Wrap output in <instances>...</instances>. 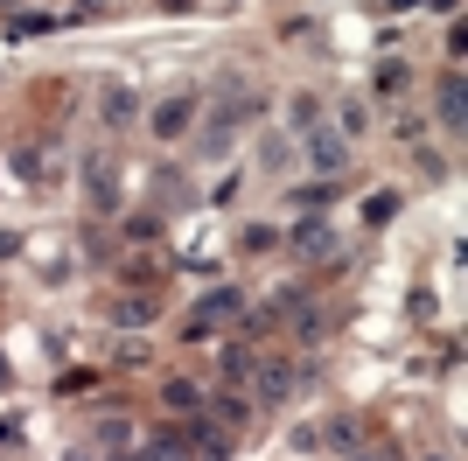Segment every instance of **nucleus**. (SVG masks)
Segmentation results:
<instances>
[{
	"label": "nucleus",
	"mask_w": 468,
	"mask_h": 461,
	"mask_svg": "<svg viewBox=\"0 0 468 461\" xmlns=\"http://www.w3.org/2000/svg\"><path fill=\"white\" fill-rule=\"evenodd\" d=\"M391 7H420V0H391ZM433 7H441V15H454V7H462V0H433Z\"/></svg>",
	"instance_id": "nucleus-30"
},
{
	"label": "nucleus",
	"mask_w": 468,
	"mask_h": 461,
	"mask_svg": "<svg viewBox=\"0 0 468 461\" xmlns=\"http://www.w3.org/2000/svg\"><path fill=\"white\" fill-rule=\"evenodd\" d=\"M301 140H308V161H314V175L343 182V168H350V140H343V134H329V126H314V134H301Z\"/></svg>",
	"instance_id": "nucleus-4"
},
{
	"label": "nucleus",
	"mask_w": 468,
	"mask_h": 461,
	"mask_svg": "<svg viewBox=\"0 0 468 461\" xmlns=\"http://www.w3.org/2000/svg\"><path fill=\"white\" fill-rule=\"evenodd\" d=\"M126 238H133V245H154V238H161V217H133V224H126Z\"/></svg>",
	"instance_id": "nucleus-28"
},
{
	"label": "nucleus",
	"mask_w": 468,
	"mask_h": 461,
	"mask_svg": "<svg viewBox=\"0 0 468 461\" xmlns=\"http://www.w3.org/2000/svg\"><path fill=\"white\" fill-rule=\"evenodd\" d=\"M182 441L196 447V461H231V426L203 420V413H189V426H182Z\"/></svg>",
	"instance_id": "nucleus-5"
},
{
	"label": "nucleus",
	"mask_w": 468,
	"mask_h": 461,
	"mask_svg": "<svg viewBox=\"0 0 468 461\" xmlns=\"http://www.w3.org/2000/svg\"><path fill=\"white\" fill-rule=\"evenodd\" d=\"M217 364H224V378H231V384H245L259 370V357H252V343H224V349H217Z\"/></svg>",
	"instance_id": "nucleus-18"
},
{
	"label": "nucleus",
	"mask_w": 468,
	"mask_h": 461,
	"mask_svg": "<svg viewBox=\"0 0 468 461\" xmlns=\"http://www.w3.org/2000/svg\"><path fill=\"white\" fill-rule=\"evenodd\" d=\"M203 405H210V420H224L231 434L252 420V399H245V391H217V399H203Z\"/></svg>",
	"instance_id": "nucleus-16"
},
{
	"label": "nucleus",
	"mask_w": 468,
	"mask_h": 461,
	"mask_svg": "<svg viewBox=\"0 0 468 461\" xmlns=\"http://www.w3.org/2000/svg\"><path fill=\"white\" fill-rule=\"evenodd\" d=\"M98 447H105V455H126V447H133V426L126 420H98Z\"/></svg>",
	"instance_id": "nucleus-22"
},
{
	"label": "nucleus",
	"mask_w": 468,
	"mask_h": 461,
	"mask_svg": "<svg viewBox=\"0 0 468 461\" xmlns=\"http://www.w3.org/2000/svg\"><path fill=\"white\" fill-rule=\"evenodd\" d=\"M406 77H412L406 63H378V77H371V91H378V98H399V91H406Z\"/></svg>",
	"instance_id": "nucleus-23"
},
{
	"label": "nucleus",
	"mask_w": 468,
	"mask_h": 461,
	"mask_svg": "<svg viewBox=\"0 0 468 461\" xmlns=\"http://www.w3.org/2000/svg\"><path fill=\"white\" fill-rule=\"evenodd\" d=\"M391 217H399V196H391V189H371V196H364V224H391Z\"/></svg>",
	"instance_id": "nucleus-24"
},
{
	"label": "nucleus",
	"mask_w": 468,
	"mask_h": 461,
	"mask_svg": "<svg viewBox=\"0 0 468 461\" xmlns=\"http://www.w3.org/2000/svg\"><path fill=\"white\" fill-rule=\"evenodd\" d=\"M49 28H63V21H57V15H7V36H15V42L49 36Z\"/></svg>",
	"instance_id": "nucleus-20"
},
{
	"label": "nucleus",
	"mask_w": 468,
	"mask_h": 461,
	"mask_svg": "<svg viewBox=\"0 0 468 461\" xmlns=\"http://www.w3.org/2000/svg\"><path fill=\"white\" fill-rule=\"evenodd\" d=\"M203 384L196 378H161V413H176V420H189V413H203Z\"/></svg>",
	"instance_id": "nucleus-10"
},
{
	"label": "nucleus",
	"mask_w": 468,
	"mask_h": 461,
	"mask_svg": "<svg viewBox=\"0 0 468 461\" xmlns=\"http://www.w3.org/2000/svg\"><path fill=\"white\" fill-rule=\"evenodd\" d=\"M335 196H343V182H308V189H293V203H301V210H322Z\"/></svg>",
	"instance_id": "nucleus-25"
},
{
	"label": "nucleus",
	"mask_w": 468,
	"mask_h": 461,
	"mask_svg": "<svg viewBox=\"0 0 468 461\" xmlns=\"http://www.w3.org/2000/svg\"><path fill=\"white\" fill-rule=\"evenodd\" d=\"M314 441L329 447V455H356V447H364V420H356V413H335V420L322 426Z\"/></svg>",
	"instance_id": "nucleus-11"
},
{
	"label": "nucleus",
	"mask_w": 468,
	"mask_h": 461,
	"mask_svg": "<svg viewBox=\"0 0 468 461\" xmlns=\"http://www.w3.org/2000/svg\"><path fill=\"white\" fill-rule=\"evenodd\" d=\"M287 391H293V370H287V364H259V370H252V405H266V413H273V405H287Z\"/></svg>",
	"instance_id": "nucleus-8"
},
{
	"label": "nucleus",
	"mask_w": 468,
	"mask_h": 461,
	"mask_svg": "<svg viewBox=\"0 0 468 461\" xmlns=\"http://www.w3.org/2000/svg\"><path fill=\"white\" fill-rule=\"evenodd\" d=\"M98 7H105V0H78V15H98Z\"/></svg>",
	"instance_id": "nucleus-34"
},
{
	"label": "nucleus",
	"mask_w": 468,
	"mask_h": 461,
	"mask_svg": "<svg viewBox=\"0 0 468 461\" xmlns=\"http://www.w3.org/2000/svg\"><path fill=\"white\" fill-rule=\"evenodd\" d=\"M433 119H441V134H462V126H468V84H462V63H448V70H441Z\"/></svg>",
	"instance_id": "nucleus-3"
},
{
	"label": "nucleus",
	"mask_w": 468,
	"mask_h": 461,
	"mask_svg": "<svg viewBox=\"0 0 468 461\" xmlns=\"http://www.w3.org/2000/svg\"><path fill=\"white\" fill-rule=\"evenodd\" d=\"M259 161H266V175H280V168L293 161V147H287V140H266V147H259Z\"/></svg>",
	"instance_id": "nucleus-27"
},
{
	"label": "nucleus",
	"mask_w": 468,
	"mask_h": 461,
	"mask_svg": "<svg viewBox=\"0 0 468 461\" xmlns=\"http://www.w3.org/2000/svg\"><path fill=\"white\" fill-rule=\"evenodd\" d=\"M84 196H91V210H112L119 203V168L98 154V161H84Z\"/></svg>",
	"instance_id": "nucleus-9"
},
{
	"label": "nucleus",
	"mask_w": 468,
	"mask_h": 461,
	"mask_svg": "<svg viewBox=\"0 0 468 461\" xmlns=\"http://www.w3.org/2000/svg\"><path fill=\"white\" fill-rule=\"evenodd\" d=\"M350 461H391V455H385V447H356Z\"/></svg>",
	"instance_id": "nucleus-31"
},
{
	"label": "nucleus",
	"mask_w": 468,
	"mask_h": 461,
	"mask_svg": "<svg viewBox=\"0 0 468 461\" xmlns=\"http://www.w3.org/2000/svg\"><path fill=\"white\" fill-rule=\"evenodd\" d=\"M7 384H15V370H7V357H0V391H7Z\"/></svg>",
	"instance_id": "nucleus-33"
},
{
	"label": "nucleus",
	"mask_w": 468,
	"mask_h": 461,
	"mask_svg": "<svg viewBox=\"0 0 468 461\" xmlns=\"http://www.w3.org/2000/svg\"><path fill=\"white\" fill-rule=\"evenodd\" d=\"M21 252V230H0V259H15Z\"/></svg>",
	"instance_id": "nucleus-29"
},
{
	"label": "nucleus",
	"mask_w": 468,
	"mask_h": 461,
	"mask_svg": "<svg viewBox=\"0 0 468 461\" xmlns=\"http://www.w3.org/2000/svg\"><path fill=\"white\" fill-rule=\"evenodd\" d=\"M245 307V287H210L203 301H196V322H224V315H238Z\"/></svg>",
	"instance_id": "nucleus-13"
},
{
	"label": "nucleus",
	"mask_w": 468,
	"mask_h": 461,
	"mask_svg": "<svg viewBox=\"0 0 468 461\" xmlns=\"http://www.w3.org/2000/svg\"><path fill=\"white\" fill-rule=\"evenodd\" d=\"M161 7H168V15H189V7H196V0H161Z\"/></svg>",
	"instance_id": "nucleus-32"
},
{
	"label": "nucleus",
	"mask_w": 468,
	"mask_h": 461,
	"mask_svg": "<svg viewBox=\"0 0 468 461\" xmlns=\"http://www.w3.org/2000/svg\"><path fill=\"white\" fill-rule=\"evenodd\" d=\"M433 461H448V455H433Z\"/></svg>",
	"instance_id": "nucleus-36"
},
{
	"label": "nucleus",
	"mask_w": 468,
	"mask_h": 461,
	"mask_svg": "<svg viewBox=\"0 0 468 461\" xmlns=\"http://www.w3.org/2000/svg\"><path fill=\"white\" fill-rule=\"evenodd\" d=\"M98 119H105V134L140 126V91H133V84H105V91H98Z\"/></svg>",
	"instance_id": "nucleus-6"
},
{
	"label": "nucleus",
	"mask_w": 468,
	"mask_h": 461,
	"mask_svg": "<svg viewBox=\"0 0 468 461\" xmlns=\"http://www.w3.org/2000/svg\"><path fill=\"white\" fill-rule=\"evenodd\" d=\"M154 196H161V203H168V210H182V203H196V196H189V182H182V168H161Z\"/></svg>",
	"instance_id": "nucleus-21"
},
{
	"label": "nucleus",
	"mask_w": 468,
	"mask_h": 461,
	"mask_svg": "<svg viewBox=\"0 0 468 461\" xmlns=\"http://www.w3.org/2000/svg\"><path fill=\"white\" fill-rule=\"evenodd\" d=\"M273 245H280L273 224H245V230H238V252H273Z\"/></svg>",
	"instance_id": "nucleus-26"
},
{
	"label": "nucleus",
	"mask_w": 468,
	"mask_h": 461,
	"mask_svg": "<svg viewBox=\"0 0 468 461\" xmlns=\"http://www.w3.org/2000/svg\"><path fill=\"white\" fill-rule=\"evenodd\" d=\"M196 113H203V91H168L154 113H147V126H154V140H182L196 126Z\"/></svg>",
	"instance_id": "nucleus-2"
},
{
	"label": "nucleus",
	"mask_w": 468,
	"mask_h": 461,
	"mask_svg": "<svg viewBox=\"0 0 468 461\" xmlns=\"http://www.w3.org/2000/svg\"><path fill=\"white\" fill-rule=\"evenodd\" d=\"M280 245H287L293 259L322 266V259H335V252H343V238H335V224H329V217H301L293 230H280Z\"/></svg>",
	"instance_id": "nucleus-1"
},
{
	"label": "nucleus",
	"mask_w": 468,
	"mask_h": 461,
	"mask_svg": "<svg viewBox=\"0 0 468 461\" xmlns=\"http://www.w3.org/2000/svg\"><path fill=\"white\" fill-rule=\"evenodd\" d=\"M287 126H293V134H314V126H329V119H322V98H314V91H293V98H287Z\"/></svg>",
	"instance_id": "nucleus-15"
},
{
	"label": "nucleus",
	"mask_w": 468,
	"mask_h": 461,
	"mask_svg": "<svg viewBox=\"0 0 468 461\" xmlns=\"http://www.w3.org/2000/svg\"><path fill=\"white\" fill-rule=\"evenodd\" d=\"M133 455L140 461H182V455H189V441H182V426H161L154 441H140Z\"/></svg>",
	"instance_id": "nucleus-14"
},
{
	"label": "nucleus",
	"mask_w": 468,
	"mask_h": 461,
	"mask_svg": "<svg viewBox=\"0 0 468 461\" xmlns=\"http://www.w3.org/2000/svg\"><path fill=\"white\" fill-rule=\"evenodd\" d=\"M224 7H245V0H224Z\"/></svg>",
	"instance_id": "nucleus-35"
},
{
	"label": "nucleus",
	"mask_w": 468,
	"mask_h": 461,
	"mask_svg": "<svg viewBox=\"0 0 468 461\" xmlns=\"http://www.w3.org/2000/svg\"><path fill=\"white\" fill-rule=\"evenodd\" d=\"M154 315H161L154 294H119V301H105V322H112V328H147Z\"/></svg>",
	"instance_id": "nucleus-7"
},
{
	"label": "nucleus",
	"mask_w": 468,
	"mask_h": 461,
	"mask_svg": "<svg viewBox=\"0 0 468 461\" xmlns=\"http://www.w3.org/2000/svg\"><path fill=\"white\" fill-rule=\"evenodd\" d=\"M7 175H15V182H42V175H49V154H42L36 140H21V147L7 154Z\"/></svg>",
	"instance_id": "nucleus-12"
},
{
	"label": "nucleus",
	"mask_w": 468,
	"mask_h": 461,
	"mask_svg": "<svg viewBox=\"0 0 468 461\" xmlns=\"http://www.w3.org/2000/svg\"><path fill=\"white\" fill-rule=\"evenodd\" d=\"M335 134L364 140V134H371V105H364V98H343V105H335Z\"/></svg>",
	"instance_id": "nucleus-17"
},
{
	"label": "nucleus",
	"mask_w": 468,
	"mask_h": 461,
	"mask_svg": "<svg viewBox=\"0 0 468 461\" xmlns=\"http://www.w3.org/2000/svg\"><path fill=\"white\" fill-rule=\"evenodd\" d=\"M293 336H301V343H322V336H329V307L308 301L301 315H293Z\"/></svg>",
	"instance_id": "nucleus-19"
}]
</instances>
